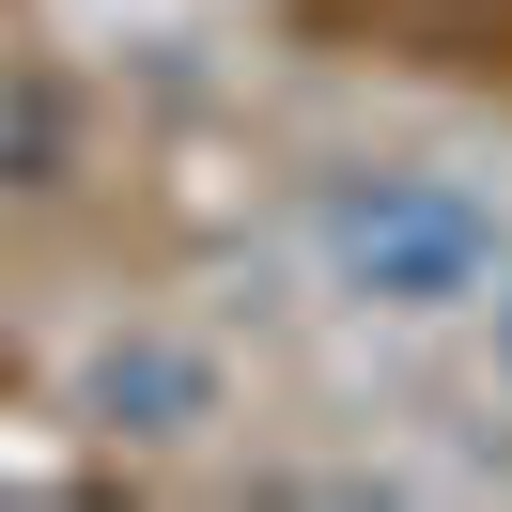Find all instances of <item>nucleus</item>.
<instances>
[{"label": "nucleus", "instance_id": "obj_1", "mask_svg": "<svg viewBox=\"0 0 512 512\" xmlns=\"http://www.w3.org/2000/svg\"><path fill=\"white\" fill-rule=\"evenodd\" d=\"M326 249H342V280L388 295V311H450V295L497 280V218H481L466 187H419V171L342 187V202H326Z\"/></svg>", "mask_w": 512, "mask_h": 512}]
</instances>
